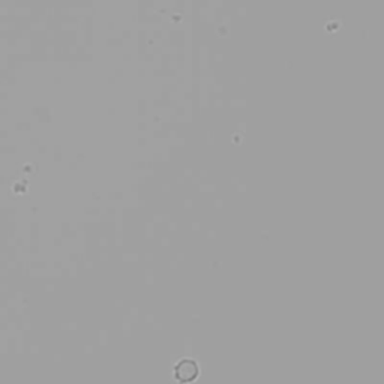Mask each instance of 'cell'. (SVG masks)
<instances>
[{"label": "cell", "instance_id": "6da1fadb", "mask_svg": "<svg viewBox=\"0 0 384 384\" xmlns=\"http://www.w3.org/2000/svg\"><path fill=\"white\" fill-rule=\"evenodd\" d=\"M198 372H200L198 365L191 359L182 360L175 368V376L180 383L194 381L198 377Z\"/></svg>", "mask_w": 384, "mask_h": 384}]
</instances>
